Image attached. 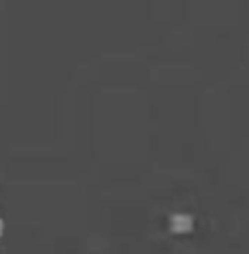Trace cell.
I'll list each match as a JSON object with an SVG mask.
<instances>
[{
	"instance_id": "obj_1",
	"label": "cell",
	"mask_w": 249,
	"mask_h": 254,
	"mask_svg": "<svg viewBox=\"0 0 249 254\" xmlns=\"http://www.w3.org/2000/svg\"><path fill=\"white\" fill-rule=\"evenodd\" d=\"M171 228H174L176 232H187V230L192 228V219H189V216H174V219H171Z\"/></svg>"
},
{
	"instance_id": "obj_2",
	"label": "cell",
	"mask_w": 249,
	"mask_h": 254,
	"mask_svg": "<svg viewBox=\"0 0 249 254\" xmlns=\"http://www.w3.org/2000/svg\"><path fill=\"white\" fill-rule=\"evenodd\" d=\"M2 228H4V223H2V221H0V234H2Z\"/></svg>"
}]
</instances>
